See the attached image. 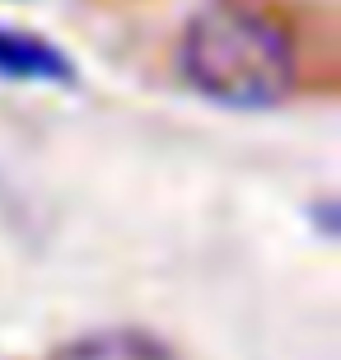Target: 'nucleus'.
Wrapping results in <instances>:
<instances>
[{
  "label": "nucleus",
  "mask_w": 341,
  "mask_h": 360,
  "mask_svg": "<svg viewBox=\"0 0 341 360\" xmlns=\"http://www.w3.org/2000/svg\"><path fill=\"white\" fill-rule=\"evenodd\" d=\"M183 80L220 108L257 112L295 89L290 33L248 0H206L178 38Z\"/></svg>",
  "instance_id": "1"
},
{
  "label": "nucleus",
  "mask_w": 341,
  "mask_h": 360,
  "mask_svg": "<svg viewBox=\"0 0 341 360\" xmlns=\"http://www.w3.org/2000/svg\"><path fill=\"white\" fill-rule=\"evenodd\" d=\"M0 75L24 84H75V66L61 47L28 28H5L0 24Z\"/></svg>",
  "instance_id": "2"
},
{
  "label": "nucleus",
  "mask_w": 341,
  "mask_h": 360,
  "mask_svg": "<svg viewBox=\"0 0 341 360\" xmlns=\"http://www.w3.org/2000/svg\"><path fill=\"white\" fill-rule=\"evenodd\" d=\"M52 360H178V356L150 333L108 328V333H89V337H79V342H66Z\"/></svg>",
  "instance_id": "3"
}]
</instances>
